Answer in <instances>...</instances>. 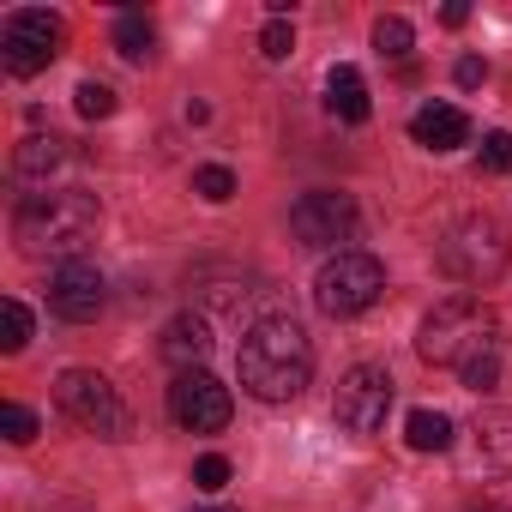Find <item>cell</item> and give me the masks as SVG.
Segmentation results:
<instances>
[{"mask_svg": "<svg viewBox=\"0 0 512 512\" xmlns=\"http://www.w3.org/2000/svg\"><path fill=\"white\" fill-rule=\"evenodd\" d=\"M404 440H410V452H446L452 446V416L446 410H410Z\"/></svg>", "mask_w": 512, "mask_h": 512, "instance_id": "17", "label": "cell"}, {"mask_svg": "<svg viewBox=\"0 0 512 512\" xmlns=\"http://www.w3.org/2000/svg\"><path fill=\"white\" fill-rule=\"evenodd\" d=\"M193 488H199V494H223V488H229V458H223V452H205V458L193 464Z\"/></svg>", "mask_w": 512, "mask_h": 512, "instance_id": "23", "label": "cell"}, {"mask_svg": "<svg viewBox=\"0 0 512 512\" xmlns=\"http://www.w3.org/2000/svg\"><path fill=\"white\" fill-rule=\"evenodd\" d=\"M380 290H386V272H380L374 253H362V247H338L332 260L320 266V278H314V302H320V314H332V320L368 314V308L380 302Z\"/></svg>", "mask_w": 512, "mask_h": 512, "instance_id": "5", "label": "cell"}, {"mask_svg": "<svg viewBox=\"0 0 512 512\" xmlns=\"http://www.w3.org/2000/svg\"><path fill=\"white\" fill-rule=\"evenodd\" d=\"M410 43H416V31H410V19H398V13H386V19L374 25V49H380V55H392V61H410Z\"/></svg>", "mask_w": 512, "mask_h": 512, "instance_id": "20", "label": "cell"}, {"mask_svg": "<svg viewBox=\"0 0 512 512\" xmlns=\"http://www.w3.org/2000/svg\"><path fill=\"white\" fill-rule=\"evenodd\" d=\"M458 380H464L470 392H488V386L500 380V350H488V356H476L470 368H458Z\"/></svg>", "mask_w": 512, "mask_h": 512, "instance_id": "26", "label": "cell"}, {"mask_svg": "<svg viewBox=\"0 0 512 512\" xmlns=\"http://www.w3.org/2000/svg\"><path fill=\"white\" fill-rule=\"evenodd\" d=\"M115 49H121L127 61H151V49H157V25H151L145 13H121V19H115Z\"/></svg>", "mask_w": 512, "mask_h": 512, "instance_id": "18", "label": "cell"}, {"mask_svg": "<svg viewBox=\"0 0 512 512\" xmlns=\"http://www.w3.org/2000/svg\"><path fill=\"white\" fill-rule=\"evenodd\" d=\"M229 386L217 380V374H205V368H187V374H175V386H169V416L187 428V434H217V428H229Z\"/></svg>", "mask_w": 512, "mask_h": 512, "instance_id": "10", "label": "cell"}, {"mask_svg": "<svg viewBox=\"0 0 512 512\" xmlns=\"http://www.w3.org/2000/svg\"><path fill=\"white\" fill-rule=\"evenodd\" d=\"M290 49H296V31H290V19H272V25L260 31V55H266V61H290Z\"/></svg>", "mask_w": 512, "mask_h": 512, "instance_id": "25", "label": "cell"}, {"mask_svg": "<svg viewBox=\"0 0 512 512\" xmlns=\"http://www.w3.org/2000/svg\"><path fill=\"white\" fill-rule=\"evenodd\" d=\"M91 229H97V193H85V187H43V193H25L13 211V235L37 260L43 253L73 260L91 241Z\"/></svg>", "mask_w": 512, "mask_h": 512, "instance_id": "2", "label": "cell"}, {"mask_svg": "<svg viewBox=\"0 0 512 512\" xmlns=\"http://www.w3.org/2000/svg\"><path fill=\"white\" fill-rule=\"evenodd\" d=\"M488 350H500V320H494V308L476 302V296H446V302H434V314H428L422 332H416V356H422L428 368H470V362L488 356Z\"/></svg>", "mask_w": 512, "mask_h": 512, "instance_id": "3", "label": "cell"}, {"mask_svg": "<svg viewBox=\"0 0 512 512\" xmlns=\"http://www.w3.org/2000/svg\"><path fill=\"white\" fill-rule=\"evenodd\" d=\"M434 253H440V272L446 278H458V284H494L506 272V260H512V241H506L500 217L464 211V217L446 223V235H440Z\"/></svg>", "mask_w": 512, "mask_h": 512, "instance_id": "4", "label": "cell"}, {"mask_svg": "<svg viewBox=\"0 0 512 512\" xmlns=\"http://www.w3.org/2000/svg\"><path fill=\"white\" fill-rule=\"evenodd\" d=\"M55 398L61 410L85 428V434H103V440H127L133 434V410L121 404V392L97 374V368H67L55 380Z\"/></svg>", "mask_w": 512, "mask_h": 512, "instance_id": "6", "label": "cell"}, {"mask_svg": "<svg viewBox=\"0 0 512 512\" xmlns=\"http://www.w3.org/2000/svg\"><path fill=\"white\" fill-rule=\"evenodd\" d=\"M392 398H398L392 374H386V368H374V362H356V368L338 380L332 416H338V428H350V434H380V428H386V416H392Z\"/></svg>", "mask_w": 512, "mask_h": 512, "instance_id": "8", "label": "cell"}, {"mask_svg": "<svg viewBox=\"0 0 512 512\" xmlns=\"http://www.w3.org/2000/svg\"><path fill=\"white\" fill-rule=\"evenodd\" d=\"M61 43H67V25L55 13H43V7H19V13H7V25H0V61H7L13 79L43 73L61 55Z\"/></svg>", "mask_w": 512, "mask_h": 512, "instance_id": "7", "label": "cell"}, {"mask_svg": "<svg viewBox=\"0 0 512 512\" xmlns=\"http://www.w3.org/2000/svg\"><path fill=\"white\" fill-rule=\"evenodd\" d=\"M470 434H476V446H470L476 470H512V410H500V404L476 410Z\"/></svg>", "mask_w": 512, "mask_h": 512, "instance_id": "13", "label": "cell"}, {"mask_svg": "<svg viewBox=\"0 0 512 512\" xmlns=\"http://www.w3.org/2000/svg\"><path fill=\"white\" fill-rule=\"evenodd\" d=\"M410 139L428 145V151H458V145L470 139V115H464L458 103H422V109L410 115Z\"/></svg>", "mask_w": 512, "mask_h": 512, "instance_id": "12", "label": "cell"}, {"mask_svg": "<svg viewBox=\"0 0 512 512\" xmlns=\"http://www.w3.org/2000/svg\"><path fill=\"white\" fill-rule=\"evenodd\" d=\"M25 344H31V308L19 296H7V302H0V350L19 356Z\"/></svg>", "mask_w": 512, "mask_h": 512, "instance_id": "19", "label": "cell"}, {"mask_svg": "<svg viewBox=\"0 0 512 512\" xmlns=\"http://www.w3.org/2000/svg\"><path fill=\"white\" fill-rule=\"evenodd\" d=\"M482 73H488V67H482L476 55H464V61H458V85H464V91H470V85H482Z\"/></svg>", "mask_w": 512, "mask_h": 512, "instance_id": "28", "label": "cell"}, {"mask_svg": "<svg viewBox=\"0 0 512 512\" xmlns=\"http://www.w3.org/2000/svg\"><path fill=\"white\" fill-rule=\"evenodd\" d=\"M290 235H296L302 247H314V253L350 241V235H356V199H350V193H332V187L302 193V199L290 205Z\"/></svg>", "mask_w": 512, "mask_h": 512, "instance_id": "9", "label": "cell"}, {"mask_svg": "<svg viewBox=\"0 0 512 512\" xmlns=\"http://www.w3.org/2000/svg\"><path fill=\"white\" fill-rule=\"evenodd\" d=\"M235 374H241V386L260 398V404H290L314 380V344L284 314L253 320L247 338H241V350H235Z\"/></svg>", "mask_w": 512, "mask_h": 512, "instance_id": "1", "label": "cell"}, {"mask_svg": "<svg viewBox=\"0 0 512 512\" xmlns=\"http://www.w3.org/2000/svg\"><path fill=\"white\" fill-rule=\"evenodd\" d=\"M73 109H79L85 121H103V115H115V91L97 85V79H85V85L73 91Z\"/></svg>", "mask_w": 512, "mask_h": 512, "instance_id": "21", "label": "cell"}, {"mask_svg": "<svg viewBox=\"0 0 512 512\" xmlns=\"http://www.w3.org/2000/svg\"><path fill=\"white\" fill-rule=\"evenodd\" d=\"M103 302H109V284H103L97 266H85V260H61V266H55V278H49V308H55L67 326H91V320L103 314Z\"/></svg>", "mask_w": 512, "mask_h": 512, "instance_id": "11", "label": "cell"}, {"mask_svg": "<svg viewBox=\"0 0 512 512\" xmlns=\"http://www.w3.org/2000/svg\"><path fill=\"white\" fill-rule=\"evenodd\" d=\"M482 169L512 175V133H482Z\"/></svg>", "mask_w": 512, "mask_h": 512, "instance_id": "27", "label": "cell"}, {"mask_svg": "<svg viewBox=\"0 0 512 512\" xmlns=\"http://www.w3.org/2000/svg\"><path fill=\"white\" fill-rule=\"evenodd\" d=\"M0 434H7L13 446H31L37 440V416L25 404H0Z\"/></svg>", "mask_w": 512, "mask_h": 512, "instance_id": "24", "label": "cell"}, {"mask_svg": "<svg viewBox=\"0 0 512 512\" xmlns=\"http://www.w3.org/2000/svg\"><path fill=\"white\" fill-rule=\"evenodd\" d=\"M193 193H199V199H211V205H223V199L235 193V169H223V163H205V169L193 175Z\"/></svg>", "mask_w": 512, "mask_h": 512, "instance_id": "22", "label": "cell"}, {"mask_svg": "<svg viewBox=\"0 0 512 512\" xmlns=\"http://www.w3.org/2000/svg\"><path fill=\"white\" fill-rule=\"evenodd\" d=\"M326 109L338 115V121H350V127H362L368 121V79L356 73V67H332L326 73Z\"/></svg>", "mask_w": 512, "mask_h": 512, "instance_id": "15", "label": "cell"}, {"mask_svg": "<svg viewBox=\"0 0 512 512\" xmlns=\"http://www.w3.org/2000/svg\"><path fill=\"white\" fill-rule=\"evenodd\" d=\"M205 512H229V506H205Z\"/></svg>", "mask_w": 512, "mask_h": 512, "instance_id": "30", "label": "cell"}, {"mask_svg": "<svg viewBox=\"0 0 512 512\" xmlns=\"http://www.w3.org/2000/svg\"><path fill=\"white\" fill-rule=\"evenodd\" d=\"M157 350H163L169 368L187 374V368H199V362L211 356V326H205L199 314H175V320L163 326V344H157Z\"/></svg>", "mask_w": 512, "mask_h": 512, "instance_id": "14", "label": "cell"}, {"mask_svg": "<svg viewBox=\"0 0 512 512\" xmlns=\"http://www.w3.org/2000/svg\"><path fill=\"white\" fill-rule=\"evenodd\" d=\"M67 163V139H55V133H31L19 151H13V169L25 175V181H37V175H55Z\"/></svg>", "mask_w": 512, "mask_h": 512, "instance_id": "16", "label": "cell"}, {"mask_svg": "<svg viewBox=\"0 0 512 512\" xmlns=\"http://www.w3.org/2000/svg\"><path fill=\"white\" fill-rule=\"evenodd\" d=\"M464 19H470V7H464V0H452V7H446V13H440V25H452V31H458V25H464Z\"/></svg>", "mask_w": 512, "mask_h": 512, "instance_id": "29", "label": "cell"}]
</instances>
